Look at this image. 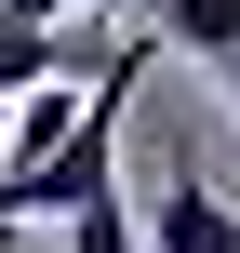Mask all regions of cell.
Instances as JSON below:
<instances>
[{"label":"cell","instance_id":"1","mask_svg":"<svg viewBox=\"0 0 240 253\" xmlns=\"http://www.w3.org/2000/svg\"><path fill=\"white\" fill-rule=\"evenodd\" d=\"M147 253H240L227 187H200V160H187V147H174V173L147 187Z\"/></svg>","mask_w":240,"mask_h":253},{"label":"cell","instance_id":"2","mask_svg":"<svg viewBox=\"0 0 240 253\" xmlns=\"http://www.w3.org/2000/svg\"><path fill=\"white\" fill-rule=\"evenodd\" d=\"M147 40H174V53L227 67V53H240V0H147Z\"/></svg>","mask_w":240,"mask_h":253},{"label":"cell","instance_id":"3","mask_svg":"<svg viewBox=\"0 0 240 253\" xmlns=\"http://www.w3.org/2000/svg\"><path fill=\"white\" fill-rule=\"evenodd\" d=\"M80 53H67V27H27V13H0V120H13V93L27 80H67Z\"/></svg>","mask_w":240,"mask_h":253},{"label":"cell","instance_id":"4","mask_svg":"<svg viewBox=\"0 0 240 253\" xmlns=\"http://www.w3.org/2000/svg\"><path fill=\"white\" fill-rule=\"evenodd\" d=\"M67 253H147V213L134 200H94V213H67Z\"/></svg>","mask_w":240,"mask_h":253},{"label":"cell","instance_id":"5","mask_svg":"<svg viewBox=\"0 0 240 253\" xmlns=\"http://www.w3.org/2000/svg\"><path fill=\"white\" fill-rule=\"evenodd\" d=\"M0 13H27V27H53V13H80V0H0Z\"/></svg>","mask_w":240,"mask_h":253},{"label":"cell","instance_id":"6","mask_svg":"<svg viewBox=\"0 0 240 253\" xmlns=\"http://www.w3.org/2000/svg\"><path fill=\"white\" fill-rule=\"evenodd\" d=\"M214 80H227V107H240V53H227V67H214Z\"/></svg>","mask_w":240,"mask_h":253}]
</instances>
